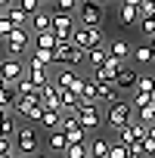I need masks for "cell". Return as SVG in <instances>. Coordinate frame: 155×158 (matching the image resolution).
Masks as SVG:
<instances>
[{
  "label": "cell",
  "mask_w": 155,
  "mask_h": 158,
  "mask_svg": "<svg viewBox=\"0 0 155 158\" xmlns=\"http://www.w3.org/2000/svg\"><path fill=\"white\" fill-rule=\"evenodd\" d=\"M71 112H74L78 124L84 127V133H90V130L103 127V112H99V102H84V99H78V106H74Z\"/></svg>",
  "instance_id": "obj_1"
},
{
  "label": "cell",
  "mask_w": 155,
  "mask_h": 158,
  "mask_svg": "<svg viewBox=\"0 0 155 158\" xmlns=\"http://www.w3.org/2000/svg\"><path fill=\"white\" fill-rule=\"evenodd\" d=\"M3 50L10 59H22L28 50H31V31L28 28H13L6 37H3Z\"/></svg>",
  "instance_id": "obj_2"
},
{
  "label": "cell",
  "mask_w": 155,
  "mask_h": 158,
  "mask_svg": "<svg viewBox=\"0 0 155 158\" xmlns=\"http://www.w3.org/2000/svg\"><path fill=\"white\" fill-rule=\"evenodd\" d=\"M53 59H56V65H62V68H78V65H84V50H78L71 40H56Z\"/></svg>",
  "instance_id": "obj_3"
},
{
  "label": "cell",
  "mask_w": 155,
  "mask_h": 158,
  "mask_svg": "<svg viewBox=\"0 0 155 158\" xmlns=\"http://www.w3.org/2000/svg\"><path fill=\"white\" fill-rule=\"evenodd\" d=\"M127 121H133V106L124 102V99L112 102V106L103 112V124H109V130H118V127H124Z\"/></svg>",
  "instance_id": "obj_4"
},
{
  "label": "cell",
  "mask_w": 155,
  "mask_h": 158,
  "mask_svg": "<svg viewBox=\"0 0 155 158\" xmlns=\"http://www.w3.org/2000/svg\"><path fill=\"white\" fill-rule=\"evenodd\" d=\"M74 25H78V19L71 13H59V10L50 13V31L56 34V40H68L71 31H74Z\"/></svg>",
  "instance_id": "obj_5"
},
{
  "label": "cell",
  "mask_w": 155,
  "mask_h": 158,
  "mask_svg": "<svg viewBox=\"0 0 155 158\" xmlns=\"http://www.w3.org/2000/svg\"><path fill=\"white\" fill-rule=\"evenodd\" d=\"M13 143H16V152L19 155H34L40 149V139H37V130L34 127H16Z\"/></svg>",
  "instance_id": "obj_6"
},
{
  "label": "cell",
  "mask_w": 155,
  "mask_h": 158,
  "mask_svg": "<svg viewBox=\"0 0 155 158\" xmlns=\"http://www.w3.org/2000/svg\"><path fill=\"white\" fill-rule=\"evenodd\" d=\"M68 40H71L78 50H90V47L103 44V31H99V28H87V25H74V31H71Z\"/></svg>",
  "instance_id": "obj_7"
},
{
  "label": "cell",
  "mask_w": 155,
  "mask_h": 158,
  "mask_svg": "<svg viewBox=\"0 0 155 158\" xmlns=\"http://www.w3.org/2000/svg\"><path fill=\"white\" fill-rule=\"evenodd\" d=\"M13 112H16V115H22L28 124H37V118H40L44 106H40V99H37V96H19V99L13 102Z\"/></svg>",
  "instance_id": "obj_8"
},
{
  "label": "cell",
  "mask_w": 155,
  "mask_h": 158,
  "mask_svg": "<svg viewBox=\"0 0 155 158\" xmlns=\"http://www.w3.org/2000/svg\"><path fill=\"white\" fill-rule=\"evenodd\" d=\"M103 19H106V10H103V6H96V3L78 6V25H87V28H103Z\"/></svg>",
  "instance_id": "obj_9"
},
{
  "label": "cell",
  "mask_w": 155,
  "mask_h": 158,
  "mask_svg": "<svg viewBox=\"0 0 155 158\" xmlns=\"http://www.w3.org/2000/svg\"><path fill=\"white\" fill-rule=\"evenodd\" d=\"M146 130H149V127H146V124H140V121L133 118V121H127L124 127H118V143L133 146V143H140V139L146 136Z\"/></svg>",
  "instance_id": "obj_10"
},
{
  "label": "cell",
  "mask_w": 155,
  "mask_h": 158,
  "mask_svg": "<svg viewBox=\"0 0 155 158\" xmlns=\"http://www.w3.org/2000/svg\"><path fill=\"white\" fill-rule=\"evenodd\" d=\"M121 65H124L121 59H112V56H109V59H106V62H103L99 68H93V71H90V77H93V81H96V84H112V81H115V74H118V68H121Z\"/></svg>",
  "instance_id": "obj_11"
},
{
  "label": "cell",
  "mask_w": 155,
  "mask_h": 158,
  "mask_svg": "<svg viewBox=\"0 0 155 158\" xmlns=\"http://www.w3.org/2000/svg\"><path fill=\"white\" fill-rule=\"evenodd\" d=\"M136 77H140V74H136V71H133V68H130V65L124 62V65L118 68V74H115V81H112V87H115L118 93H127V90L133 93V90H136Z\"/></svg>",
  "instance_id": "obj_12"
},
{
  "label": "cell",
  "mask_w": 155,
  "mask_h": 158,
  "mask_svg": "<svg viewBox=\"0 0 155 158\" xmlns=\"http://www.w3.org/2000/svg\"><path fill=\"white\" fill-rule=\"evenodd\" d=\"M19 77H25V62L3 56V84H6V87H16ZM6 87H3V90H6Z\"/></svg>",
  "instance_id": "obj_13"
},
{
  "label": "cell",
  "mask_w": 155,
  "mask_h": 158,
  "mask_svg": "<svg viewBox=\"0 0 155 158\" xmlns=\"http://www.w3.org/2000/svg\"><path fill=\"white\" fill-rule=\"evenodd\" d=\"M37 99H40L44 109H56V112H62V106H59V87L53 84V77H50L47 84L37 87Z\"/></svg>",
  "instance_id": "obj_14"
},
{
  "label": "cell",
  "mask_w": 155,
  "mask_h": 158,
  "mask_svg": "<svg viewBox=\"0 0 155 158\" xmlns=\"http://www.w3.org/2000/svg\"><path fill=\"white\" fill-rule=\"evenodd\" d=\"M106 59H109V47H106V44H96V47L84 50V62L90 65V71H93V68H99Z\"/></svg>",
  "instance_id": "obj_15"
},
{
  "label": "cell",
  "mask_w": 155,
  "mask_h": 158,
  "mask_svg": "<svg viewBox=\"0 0 155 158\" xmlns=\"http://www.w3.org/2000/svg\"><path fill=\"white\" fill-rule=\"evenodd\" d=\"M25 77L34 84V87H40V84H47L50 77H53V71L50 68H44V65H34V62H28L25 65Z\"/></svg>",
  "instance_id": "obj_16"
},
{
  "label": "cell",
  "mask_w": 155,
  "mask_h": 158,
  "mask_svg": "<svg viewBox=\"0 0 155 158\" xmlns=\"http://www.w3.org/2000/svg\"><path fill=\"white\" fill-rule=\"evenodd\" d=\"M109 143L112 139H106V136H87V155L90 158H106L109 155Z\"/></svg>",
  "instance_id": "obj_17"
},
{
  "label": "cell",
  "mask_w": 155,
  "mask_h": 158,
  "mask_svg": "<svg viewBox=\"0 0 155 158\" xmlns=\"http://www.w3.org/2000/svg\"><path fill=\"white\" fill-rule=\"evenodd\" d=\"M118 22H121V28H133V25L140 22V6L121 3V6H118Z\"/></svg>",
  "instance_id": "obj_18"
},
{
  "label": "cell",
  "mask_w": 155,
  "mask_h": 158,
  "mask_svg": "<svg viewBox=\"0 0 155 158\" xmlns=\"http://www.w3.org/2000/svg\"><path fill=\"white\" fill-rule=\"evenodd\" d=\"M78 77H81V74H78L74 68H62V65H59V71L53 74V84H56V87H68V90H71Z\"/></svg>",
  "instance_id": "obj_19"
},
{
  "label": "cell",
  "mask_w": 155,
  "mask_h": 158,
  "mask_svg": "<svg viewBox=\"0 0 155 158\" xmlns=\"http://www.w3.org/2000/svg\"><path fill=\"white\" fill-rule=\"evenodd\" d=\"M3 16L10 19V25H13V28H28V19H31V16H28V13H22L16 3H13V6H6V10H3Z\"/></svg>",
  "instance_id": "obj_20"
},
{
  "label": "cell",
  "mask_w": 155,
  "mask_h": 158,
  "mask_svg": "<svg viewBox=\"0 0 155 158\" xmlns=\"http://www.w3.org/2000/svg\"><path fill=\"white\" fill-rule=\"evenodd\" d=\"M28 31H34V34L50 31V13H47V10H37V13L28 19Z\"/></svg>",
  "instance_id": "obj_21"
},
{
  "label": "cell",
  "mask_w": 155,
  "mask_h": 158,
  "mask_svg": "<svg viewBox=\"0 0 155 158\" xmlns=\"http://www.w3.org/2000/svg\"><path fill=\"white\" fill-rule=\"evenodd\" d=\"M130 53H133V47H130L124 37H115V40L109 44V56H112V59H121V62H124Z\"/></svg>",
  "instance_id": "obj_22"
},
{
  "label": "cell",
  "mask_w": 155,
  "mask_h": 158,
  "mask_svg": "<svg viewBox=\"0 0 155 158\" xmlns=\"http://www.w3.org/2000/svg\"><path fill=\"white\" fill-rule=\"evenodd\" d=\"M118 99H121V93H118L112 84H96V102H99V106H106V102L112 106V102H118Z\"/></svg>",
  "instance_id": "obj_23"
},
{
  "label": "cell",
  "mask_w": 155,
  "mask_h": 158,
  "mask_svg": "<svg viewBox=\"0 0 155 158\" xmlns=\"http://www.w3.org/2000/svg\"><path fill=\"white\" fill-rule=\"evenodd\" d=\"M65 146H68V139H65V133H62L59 127H56V130H47V149H50V152H59V155H62Z\"/></svg>",
  "instance_id": "obj_24"
},
{
  "label": "cell",
  "mask_w": 155,
  "mask_h": 158,
  "mask_svg": "<svg viewBox=\"0 0 155 158\" xmlns=\"http://www.w3.org/2000/svg\"><path fill=\"white\" fill-rule=\"evenodd\" d=\"M59 118H62V112H56V109H44L40 118H37V124H40L44 130H56V127H59Z\"/></svg>",
  "instance_id": "obj_25"
},
{
  "label": "cell",
  "mask_w": 155,
  "mask_h": 158,
  "mask_svg": "<svg viewBox=\"0 0 155 158\" xmlns=\"http://www.w3.org/2000/svg\"><path fill=\"white\" fill-rule=\"evenodd\" d=\"M28 62H34V65H44V68H53L56 65V59H53V50H40V47H34V53H31V59Z\"/></svg>",
  "instance_id": "obj_26"
},
{
  "label": "cell",
  "mask_w": 155,
  "mask_h": 158,
  "mask_svg": "<svg viewBox=\"0 0 155 158\" xmlns=\"http://www.w3.org/2000/svg\"><path fill=\"white\" fill-rule=\"evenodd\" d=\"M130 56H133V62H136V65H152V62H155V56H152V47H149V44L133 47V53H130Z\"/></svg>",
  "instance_id": "obj_27"
},
{
  "label": "cell",
  "mask_w": 155,
  "mask_h": 158,
  "mask_svg": "<svg viewBox=\"0 0 155 158\" xmlns=\"http://www.w3.org/2000/svg\"><path fill=\"white\" fill-rule=\"evenodd\" d=\"M78 99H81V96H78L74 90H68V87H59V106H62V112H71V109L78 106Z\"/></svg>",
  "instance_id": "obj_28"
},
{
  "label": "cell",
  "mask_w": 155,
  "mask_h": 158,
  "mask_svg": "<svg viewBox=\"0 0 155 158\" xmlns=\"http://www.w3.org/2000/svg\"><path fill=\"white\" fill-rule=\"evenodd\" d=\"M136 121H140V124H146V127H155V99H152L149 106L136 109Z\"/></svg>",
  "instance_id": "obj_29"
},
{
  "label": "cell",
  "mask_w": 155,
  "mask_h": 158,
  "mask_svg": "<svg viewBox=\"0 0 155 158\" xmlns=\"http://www.w3.org/2000/svg\"><path fill=\"white\" fill-rule=\"evenodd\" d=\"M34 47H40V50H53V47H56V34H53V31H40V34H34Z\"/></svg>",
  "instance_id": "obj_30"
},
{
  "label": "cell",
  "mask_w": 155,
  "mask_h": 158,
  "mask_svg": "<svg viewBox=\"0 0 155 158\" xmlns=\"http://www.w3.org/2000/svg\"><path fill=\"white\" fill-rule=\"evenodd\" d=\"M62 155H65V158H90V155H87V143H71V146H65Z\"/></svg>",
  "instance_id": "obj_31"
},
{
  "label": "cell",
  "mask_w": 155,
  "mask_h": 158,
  "mask_svg": "<svg viewBox=\"0 0 155 158\" xmlns=\"http://www.w3.org/2000/svg\"><path fill=\"white\" fill-rule=\"evenodd\" d=\"M81 99H84V102H96V81H93L90 74L84 77V90H81Z\"/></svg>",
  "instance_id": "obj_32"
},
{
  "label": "cell",
  "mask_w": 155,
  "mask_h": 158,
  "mask_svg": "<svg viewBox=\"0 0 155 158\" xmlns=\"http://www.w3.org/2000/svg\"><path fill=\"white\" fill-rule=\"evenodd\" d=\"M16 93L19 96H37V87L28 81V77H19V81H16Z\"/></svg>",
  "instance_id": "obj_33"
},
{
  "label": "cell",
  "mask_w": 155,
  "mask_h": 158,
  "mask_svg": "<svg viewBox=\"0 0 155 158\" xmlns=\"http://www.w3.org/2000/svg\"><path fill=\"white\" fill-rule=\"evenodd\" d=\"M106 158H127V146L124 143H118V139H112L109 143V155Z\"/></svg>",
  "instance_id": "obj_34"
},
{
  "label": "cell",
  "mask_w": 155,
  "mask_h": 158,
  "mask_svg": "<svg viewBox=\"0 0 155 158\" xmlns=\"http://www.w3.org/2000/svg\"><path fill=\"white\" fill-rule=\"evenodd\" d=\"M152 87H155V77L152 74H140L136 77V90L140 93H152Z\"/></svg>",
  "instance_id": "obj_35"
},
{
  "label": "cell",
  "mask_w": 155,
  "mask_h": 158,
  "mask_svg": "<svg viewBox=\"0 0 155 158\" xmlns=\"http://www.w3.org/2000/svg\"><path fill=\"white\" fill-rule=\"evenodd\" d=\"M140 152H143V158H146V155H155V136H149V130H146V136L140 139Z\"/></svg>",
  "instance_id": "obj_36"
},
{
  "label": "cell",
  "mask_w": 155,
  "mask_h": 158,
  "mask_svg": "<svg viewBox=\"0 0 155 158\" xmlns=\"http://www.w3.org/2000/svg\"><path fill=\"white\" fill-rule=\"evenodd\" d=\"M136 25H140V31H143L146 37H152V34H155V19H152V16H140V22H136Z\"/></svg>",
  "instance_id": "obj_37"
},
{
  "label": "cell",
  "mask_w": 155,
  "mask_h": 158,
  "mask_svg": "<svg viewBox=\"0 0 155 158\" xmlns=\"http://www.w3.org/2000/svg\"><path fill=\"white\" fill-rule=\"evenodd\" d=\"M16 6H19L22 13H28V16H34L37 10H44V6L37 3V0H16Z\"/></svg>",
  "instance_id": "obj_38"
},
{
  "label": "cell",
  "mask_w": 155,
  "mask_h": 158,
  "mask_svg": "<svg viewBox=\"0 0 155 158\" xmlns=\"http://www.w3.org/2000/svg\"><path fill=\"white\" fill-rule=\"evenodd\" d=\"M149 102H152V93H140V90H133V99H130L133 109H143V106H149Z\"/></svg>",
  "instance_id": "obj_39"
},
{
  "label": "cell",
  "mask_w": 155,
  "mask_h": 158,
  "mask_svg": "<svg viewBox=\"0 0 155 158\" xmlns=\"http://www.w3.org/2000/svg\"><path fill=\"white\" fill-rule=\"evenodd\" d=\"M53 10H59V13H74V10H78V0H53Z\"/></svg>",
  "instance_id": "obj_40"
},
{
  "label": "cell",
  "mask_w": 155,
  "mask_h": 158,
  "mask_svg": "<svg viewBox=\"0 0 155 158\" xmlns=\"http://www.w3.org/2000/svg\"><path fill=\"white\" fill-rule=\"evenodd\" d=\"M13 133H16V121L6 115L3 121H0V136H10V139H13Z\"/></svg>",
  "instance_id": "obj_41"
},
{
  "label": "cell",
  "mask_w": 155,
  "mask_h": 158,
  "mask_svg": "<svg viewBox=\"0 0 155 158\" xmlns=\"http://www.w3.org/2000/svg\"><path fill=\"white\" fill-rule=\"evenodd\" d=\"M65 139H68V146L71 143H87V133H84V127H78V130H68Z\"/></svg>",
  "instance_id": "obj_42"
},
{
  "label": "cell",
  "mask_w": 155,
  "mask_h": 158,
  "mask_svg": "<svg viewBox=\"0 0 155 158\" xmlns=\"http://www.w3.org/2000/svg\"><path fill=\"white\" fill-rule=\"evenodd\" d=\"M10 31H13V25H10V19H6V16H0V40H3V37H6Z\"/></svg>",
  "instance_id": "obj_43"
},
{
  "label": "cell",
  "mask_w": 155,
  "mask_h": 158,
  "mask_svg": "<svg viewBox=\"0 0 155 158\" xmlns=\"http://www.w3.org/2000/svg\"><path fill=\"white\" fill-rule=\"evenodd\" d=\"M121 3H127V6H140L143 0H121Z\"/></svg>",
  "instance_id": "obj_44"
},
{
  "label": "cell",
  "mask_w": 155,
  "mask_h": 158,
  "mask_svg": "<svg viewBox=\"0 0 155 158\" xmlns=\"http://www.w3.org/2000/svg\"><path fill=\"white\" fill-rule=\"evenodd\" d=\"M6 6H13V0H0V10H6Z\"/></svg>",
  "instance_id": "obj_45"
},
{
  "label": "cell",
  "mask_w": 155,
  "mask_h": 158,
  "mask_svg": "<svg viewBox=\"0 0 155 158\" xmlns=\"http://www.w3.org/2000/svg\"><path fill=\"white\" fill-rule=\"evenodd\" d=\"M0 158H16V152H3V155H0Z\"/></svg>",
  "instance_id": "obj_46"
},
{
  "label": "cell",
  "mask_w": 155,
  "mask_h": 158,
  "mask_svg": "<svg viewBox=\"0 0 155 158\" xmlns=\"http://www.w3.org/2000/svg\"><path fill=\"white\" fill-rule=\"evenodd\" d=\"M6 115H10V112H6V109H0V121H3V118H6Z\"/></svg>",
  "instance_id": "obj_47"
},
{
  "label": "cell",
  "mask_w": 155,
  "mask_h": 158,
  "mask_svg": "<svg viewBox=\"0 0 155 158\" xmlns=\"http://www.w3.org/2000/svg\"><path fill=\"white\" fill-rule=\"evenodd\" d=\"M31 158H50V155H40V152H34V155H31Z\"/></svg>",
  "instance_id": "obj_48"
},
{
  "label": "cell",
  "mask_w": 155,
  "mask_h": 158,
  "mask_svg": "<svg viewBox=\"0 0 155 158\" xmlns=\"http://www.w3.org/2000/svg\"><path fill=\"white\" fill-rule=\"evenodd\" d=\"M37 3H40V6H47V3H53V0H37Z\"/></svg>",
  "instance_id": "obj_49"
},
{
  "label": "cell",
  "mask_w": 155,
  "mask_h": 158,
  "mask_svg": "<svg viewBox=\"0 0 155 158\" xmlns=\"http://www.w3.org/2000/svg\"><path fill=\"white\" fill-rule=\"evenodd\" d=\"M93 3H96V6H103V3H109V0H93Z\"/></svg>",
  "instance_id": "obj_50"
},
{
  "label": "cell",
  "mask_w": 155,
  "mask_h": 158,
  "mask_svg": "<svg viewBox=\"0 0 155 158\" xmlns=\"http://www.w3.org/2000/svg\"><path fill=\"white\" fill-rule=\"evenodd\" d=\"M0 77H3V59H0Z\"/></svg>",
  "instance_id": "obj_51"
},
{
  "label": "cell",
  "mask_w": 155,
  "mask_h": 158,
  "mask_svg": "<svg viewBox=\"0 0 155 158\" xmlns=\"http://www.w3.org/2000/svg\"><path fill=\"white\" fill-rule=\"evenodd\" d=\"M16 158H31V155H19V152H16Z\"/></svg>",
  "instance_id": "obj_52"
},
{
  "label": "cell",
  "mask_w": 155,
  "mask_h": 158,
  "mask_svg": "<svg viewBox=\"0 0 155 158\" xmlns=\"http://www.w3.org/2000/svg\"><path fill=\"white\" fill-rule=\"evenodd\" d=\"M3 87H6V84H3V77H0V90H3Z\"/></svg>",
  "instance_id": "obj_53"
},
{
  "label": "cell",
  "mask_w": 155,
  "mask_h": 158,
  "mask_svg": "<svg viewBox=\"0 0 155 158\" xmlns=\"http://www.w3.org/2000/svg\"><path fill=\"white\" fill-rule=\"evenodd\" d=\"M152 19H155V3H152Z\"/></svg>",
  "instance_id": "obj_54"
},
{
  "label": "cell",
  "mask_w": 155,
  "mask_h": 158,
  "mask_svg": "<svg viewBox=\"0 0 155 158\" xmlns=\"http://www.w3.org/2000/svg\"><path fill=\"white\" fill-rule=\"evenodd\" d=\"M149 44H155V34H152V37H149Z\"/></svg>",
  "instance_id": "obj_55"
},
{
  "label": "cell",
  "mask_w": 155,
  "mask_h": 158,
  "mask_svg": "<svg viewBox=\"0 0 155 158\" xmlns=\"http://www.w3.org/2000/svg\"><path fill=\"white\" fill-rule=\"evenodd\" d=\"M149 47H152V56H155V44H149Z\"/></svg>",
  "instance_id": "obj_56"
},
{
  "label": "cell",
  "mask_w": 155,
  "mask_h": 158,
  "mask_svg": "<svg viewBox=\"0 0 155 158\" xmlns=\"http://www.w3.org/2000/svg\"><path fill=\"white\" fill-rule=\"evenodd\" d=\"M143 3H155V0H143Z\"/></svg>",
  "instance_id": "obj_57"
},
{
  "label": "cell",
  "mask_w": 155,
  "mask_h": 158,
  "mask_svg": "<svg viewBox=\"0 0 155 158\" xmlns=\"http://www.w3.org/2000/svg\"><path fill=\"white\" fill-rule=\"evenodd\" d=\"M152 99H155V87H152Z\"/></svg>",
  "instance_id": "obj_58"
},
{
  "label": "cell",
  "mask_w": 155,
  "mask_h": 158,
  "mask_svg": "<svg viewBox=\"0 0 155 158\" xmlns=\"http://www.w3.org/2000/svg\"><path fill=\"white\" fill-rule=\"evenodd\" d=\"M0 16H3V10H0Z\"/></svg>",
  "instance_id": "obj_59"
},
{
  "label": "cell",
  "mask_w": 155,
  "mask_h": 158,
  "mask_svg": "<svg viewBox=\"0 0 155 158\" xmlns=\"http://www.w3.org/2000/svg\"><path fill=\"white\" fill-rule=\"evenodd\" d=\"M152 65H155V62H152Z\"/></svg>",
  "instance_id": "obj_60"
}]
</instances>
